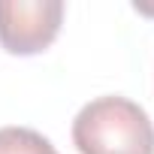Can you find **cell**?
Wrapping results in <instances>:
<instances>
[{
  "instance_id": "obj_1",
  "label": "cell",
  "mask_w": 154,
  "mask_h": 154,
  "mask_svg": "<svg viewBox=\"0 0 154 154\" xmlns=\"http://www.w3.org/2000/svg\"><path fill=\"white\" fill-rule=\"evenodd\" d=\"M79 154H154V124L148 112L121 94H106L72 118Z\"/></svg>"
},
{
  "instance_id": "obj_2",
  "label": "cell",
  "mask_w": 154,
  "mask_h": 154,
  "mask_svg": "<svg viewBox=\"0 0 154 154\" xmlns=\"http://www.w3.org/2000/svg\"><path fill=\"white\" fill-rule=\"evenodd\" d=\"M63 24L60 0H0V45L9 54L45 51Z\"/></svg>"
},
{
  "instance_id": "obj_3",
  "label": "cell",
  "mask_w": 154,
  "mask_h": 154,
  "mask_svg": "<svg viewBox=\"0 0 154 154\" xmlns=\"http://www.w3.org/2000/svg\"><path fill=\"white\" fill-rule=\"evenodd\" d=\"M54 145L30 127H0V154H48Z\"/></svg>"
},
{
  "instance_id": "obj_4",
  "label": "cell",
  "mask_w": 154,
  "mask_h": 154,
  "mask_svg": "<svg viewBox=\"0 0 154 154\" xmlns=\"http://www.w3.org/2000/svg\"><path fill=\"white\" fill-rule=\"evenodd\" d=\"M48 154H57V151H54V148H51V151H48Z\"/></svg>"
}]
</instances>
